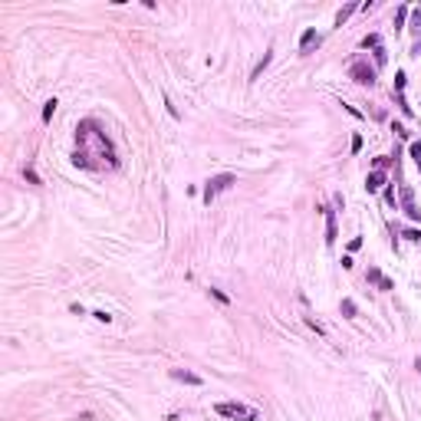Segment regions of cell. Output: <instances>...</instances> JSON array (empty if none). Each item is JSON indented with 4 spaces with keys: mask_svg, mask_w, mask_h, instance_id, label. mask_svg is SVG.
Masks as SVG:
<instances>
[{
    "mask_svg": "<svg viewBox=\"0 0 421 421\" xmlns=\"http://www.w3.org/2000/svg\"><path fill=\"white\" fill-rule=\"evenodd\" d=\"M76 145H79L76 151H82L86 158H106V165H109V168H115V165H119L109 135H106V132L99 128V122H92V119L79 122V128H76ZM89 168H92V162H89Z\"/></svg>",
    "mask_w": 421,
    "mask_h": 421,
    "instance_id": "6da1fadb",
    "label": "cell"
},
{
    "mask_svg": "<svg viewBox=\"0 0 421 421\" xmlns=\"http://www.w3.org/2000/svg\"><path fill=\"white\" fill-rule=\"evenodd\" d=\"M214 411L224 415V418H231V421H257V411L247 408V405H240V402H220Z\"/></svg>",
    "mask_w": 421,
    "mask_h": 421,
    "instance_id": "7a4b0ae2",
    "label": "cell"
},
{
    "mask_svg": "<svg viewBox=\"0 0 421 421\" xmlns=\"http://www.w3.org/2000/svg\"><path fill=\"white\" fill-rule=\"evenodd\" d=\"M234 184V175H218V178H211L207 184H204V204H211L214 198H218L220 191H227Z\"/></svg>",
    "mask_w": 421,
    "mask_h": 421,
    "instance_id": "3957f363",
    "label": "cell"
},
{
    "mask_svg": "<svg viewBox=\"0 0 421 421\" xmlns=\"http://www.w3.org/2000/svg\"><path fill=\"white\" fill-rule=\"evenodd\" d=\"M349 76H352L359 86H372L375 82V69L368 66L366 59H359V63H352V69H349Z\"/></svg>",
    "mask_w": 421,
    "mask_h": 421,
    "instance_id": "277c9868",
    "label": "cell"
},
{
    "mask_svg": "<svg viewBox=\"0 0 421 421\" xmlns=\"http://www.w3.org/2000/svg\"><path fill=\"white\" fill-rule=\"evenodd\" d=\"M323 214H326V244L332 247L336 244V211H332V207H323Z\"/></svg>",
    "mask_w": 421,
    "mask_h": 421,
    "instance_id": "5b68a950",
    "label": "cell"
},
{
    "mask_svg": "<svg viewBox=\"0 0 421 421\" xmlns=\"http://www.w3.org/2000/svg\"><path fill=\"white\" fill-rule=\"evenodd\" d=\"M171 379H175V382H184V385H204L201 375H194V372H184V368H171Z\"/></svg>",
    "mask_w": 421,
    "mask_h": 421,
    "instance_id": "8992f818",
    "label": "cell"
},
{
    "mask_svg": "<svg viewBox=\"0 0 421 421\" xmlns=\"http://www.w3.org/2000/svg\"><path fill=\"white\" fill-rule=\"evenodd\" d=\"M402 204H405V214H408L411 220L421 218V211L415 207V198H411V188H402Z\"/></svg>",
    "mask_w": 421,
    "mask_h": 421,
    "instance_id": "52a82bcc",
    "label": "cell"
},
{
    "mask_svg": "<svg viewBox=\"0 0 421 421\" xmlns=\"http://www.w3.org/2000/svg\"><path fill=\"white\" fill-rule=\"evenodd\" d=\"M312 43H319V33H316V27L303 30V37H299V53H310Z\"/></svg>",
    "mask_w": 421,
    "mask_h": 421,
    "instance_id": "ba28073f",
    "label": "cell"
},
{
    "mask_svg": "<svg viewBox=\"0 0 421 421\" xmlns=\"http://www.w3.org/2000/svg\"><path fill=\"white\" fill-rule=\"evenodd\" d=\"M368 283H375L379 290H392V280H388V276H382L379 267H368Z\"/></svg>",
    "mask_w": 421,
    "mask_h": 421,
    "instance_id": "9c48e42d",
    "label": "cell"
},
{
    "mask_svg": "<svg viewBox=\"0 0 421 421\" xmlns=\"http://www.w3.org/2000/svg\"><path fill=\"white\" fill-rule=\"evenodd\" d=\"M382 184H385V171H372L366 178V191H379Z\"/></svg>",
    "mask_w": 421,
    "mask_h": 421,
    "instance_id": "30bf717a",
    "label": "cell"
},
{
    "mask_svg": "<svg viewBox=\"0 0 421 421\" xmlns=\"http://www.w3.org/2000/svg\"><path fill=\"white\" fill-rule=\"evenodd\" d=\"M355 10H362V7H359V3H349V7H342L339 14H336V27H342V23H346V20L355 14Z\"/></svg>",
    "mask_w": 421,
    "mask_h": 421,
    "instance_id": "8fae6325",
    "label": "cell"
},
{
    "mask_svg": "<svg viewBox=\"0 0 421 421\" xmlns=\"http://www.w3.org/2000/svg\"><path fill=\"white\" fill-rule=\"evenodd\" d=\"M270 59H273V53H270V50H267V53H263V59H260V63H257V66H254V73H250V79H257V76H260V73H263V69H267V66H270Z\"/></svg>",
    "mask_w": 421,
    "mask_h": 421,
    "instance_id": "7c38bea8",
    "label": "cell"
},
{
    "mask_svg": "<svg viewBox=\"0 0 421 421\" xmlns=\"http://www.w3.org/2000/svg\"><path fill=\"white\" fill-rule=\"evenodd\" d=\"M339 310H342V316H346V319H355V312H359L352 299H342V306H339Z\"/></svg>",
    "mask_w": 421,
    "mask_h": 421,
    "instance_id": "4fadbf2b",
    "label": "cell"
},
{
    "mask_svg": "<svg viewBox=\"0 0 421 421\" xmlns=\"http://www.w3.org/2000/svg\"><path fill=\"white\" fill-rule=\"evenodd\" d=\"M408 151H411V162L421 168V142H411V145H408Z\"/></svg>",
    "mask_w": 421,
    "mask_h": 421,
    "instance_id": "5bb4252c",
    "label": "cell"
},
{
    "mask_svg": "<svg viewBox=\"0 0 421 421\" xmlns=\"http://www.w3.org/2000/svg\"><path fill=\"white\" fill-rule=\"evenodd\" d=\"M56 106H59V102H56V99H50V102H46V106H43V122H50V119H53V112H56Z\"/></svg>",
    "mask_w": 421,
    "mask_h": 421,
    "instance_id": "9a60e30c",
    "label": "cell"
},
{
    "mask_svg": "<svg viewBox=\"0 0 421 421\" xmlns=\"http://www.w3.org/2000/svg\"><path fill=\"white\" fill-rule=\"evenodd\" d=\"M411 14L408 7H398V14H395V30H402V23H405V17Z\"/></svg>",
    "mask_w": 421,
    "mask_h": 421,
    "instance_id": "2e32d148",
    "label": "cell"
},
{
    "mask_svg": "<svg viewBox=\"0 0 421 421\" xmlns=\"http://www.w3.org/2000/svg\"><path fill=\"white\" fill-rule=\"evenodd\" d=\"M368 46H372V50H379V33H368L366 40H362V50H368Z\"/></svg>",
    "mask_w": 421,
    "mask_h": 421,
    "instance_id": "e0dca14e",
    "label": "cell"
},
{
    "mask_svg": "<svg viewBox=\"0 0 421 421\" xmlns=\"http://www.w3.org/2000/svg\"><path fill=\"white\" fill-rule=\"evenodd\" d=\"M385 63H388V53H385V46H379V50H375V66H385Z\"/></svg>",
    "mask_w": 421,
    "mask_h": 421,
    "instance_id": "ac0fdd59",
    "label": "cell"
},
{
    "mask_svg": "<svg viewBox=\"0 0 421 421\" xmlns=\"http://www.w3.org/2000/svg\"><path fill=\"white\" fill-rule=\"evenodd\" d=\"M395 92H405V73H395Z\"/></svg>",
    "mask_w": 421,
    "mask_h": 421,
    "instance_id": "d6986e66",
    "label": "cell"
},
{
    "mask_svg": "<svg viewBox=\"0 0 421 421\" xmlns=\"http://www.w3.org/2000/svg\"><path fill=\"white\" fill-rule=\"evenodd\" d=\"M23 175H27V181H30V184H40V175H37L33 168H23Z\"/></svg>",
    "mask_w": 421,
    "mask_h": 421,
    "instance_id": "ffe728a7",
    "label": "cell"
},
{
    "mask_svg": "<svg viewBox=\"0 0 421 421\" xmlns=\"http://www.w3.org/2000/svg\"><path fill=\"white\" fill-rule=\"evenodd\" d=\"M92 316H95V319H99V323H109V319H112V316H109V312H102V310H95V312H92Z\"/></svg>",
    "mask_w": 421,
    "mask_h": 421,
    "instance_id": "44dd1931",
    "label": "cell"
},
{
    "mask_svg": "<svg viewBox=\"0 0 421 421\" xmlns=\"http://www.w3.org/2000/svg\"><path fill=\"white\" fill-rule=\"evenodd\" d=\"M165 106H168V115H171V119H178V109L171 106V99H168V95H165Z\"/></svg>",
    "mask_w": 421,
    "mask_h": 421,
    "instance_id": "7402d4cb",
    "label": "cell"
},
{
    "mask_svg": "<svg viewBox=\"0 0 421 421\" xmlns=\"http://www.w3.org/2000/svg\"><path fill=\"white\" fill-rule=\"evenodd\" d=\"M392 132H395V135H408V132H405V125H402V122H392Z\"/></svg>",
    "mask_w": 421,
    "mask_h": 421,
    "instance_id": "603a6c76",
    "label": "cell"
},
{
    "mask_svg": "<svg viewBox=\"0 0 421 421\" xmlns=\"http://www.w3.org/2000/svg\"><path fill=\"white\" fill-rule=\"evenodd\" d=\"M411 17H415V27L421 30V10H411Z\"/></svg>",
    "mask_w": 421,
    "mask_h": 421,
    "instance_id": "cb8c5ba5",
    "label": "cell"
},
{
    "mask_svg": "<svg viewBox=\"0 0 421 421\" xmlns=\"http://www.w3.org/2000/svg\"><path fill=\"white\" fill-rule=\"evenodd\" d=\"M415 368H418V372H421V355H418V359H415Z\"/></svg>",
    "mask_w": 421,
    "mask_h": 421,
    "instance_id": "d4e9b609",
    "label": "cell"
}]
</instances>
